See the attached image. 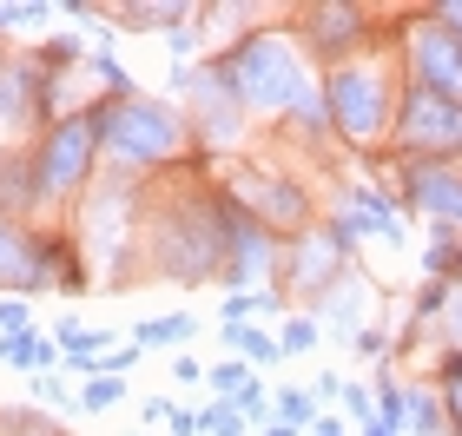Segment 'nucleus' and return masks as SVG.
Masks as SVG:
<instances>
[{"instance_id":"5","label":"nucleus","mask_w":462,"mask_h":436,"mask_svg":"<svg viewBox=\"0 0 462 436\" xmlns=\"http://www.w3.org/2000/svg\"><path fill=\"white\" fill-rule=\"evenodd\" d=\"M172 99H179V113H185V126H192L199 139V153L212 159V153H231V145L245 139L251 126V113H245V99L231 93V79L218 60H205V67H172Z\"/></svg>"},{"instance_id":"19","label":"nucleus","mask_w":462,"mask_h":436,"mask_svg":"<svg viewBox=\"0 0 462 436\" xmlns=\"http://www.w3.org/2000/svg\"><path fill=\"white\" fill-rule=\"evenodd\" d=\"M0 357L14 370H53V364H67V350L53 344V330H20V338H0Z\"/></svg>"},{"instance_id":"7","label":"nucleus","mask_w":462,"mask_h":436,"mask_svg":"<svg viewBox=\"0 0 462 436\" xmlns=\"http://www.w3.org/2000/svg\"><path fill=\"white\" fill-rule=\"evenodd\" d=\"M53 126V67L47 53H14L0 47V153L7 145H27L20 133Z\"/></svg>"},{"instance_id":"41","label":"nucleus","mask_w":462,"mask_h":436,"mask_svg":"<svg viewBox=\"0 0 462 436\" xmlns=\"http://www.w3.org/2000/svg\"><path fill=\"white\" fill-rule=\"evenodd\" d=\"M449 430L462 436V384H449Z\"/></svg>"},{"instance_id":"35","label":"nucleus","mask_w":462,"mask_h":436,"mask_svg":"<svg viewBox=\"0 0 462 436\" xmlns=\"http://www.w3.org/2000/svg\"><path fill=\"white\" fill-rule=\"evenodd\" d=\"M430 20H436V27H449V40L462 47V0H443V7H430Z\"/></svg>"},{"instance_id":"6","label":"nucleus","mask_w":462,"mask_h":436,"mask_svg":"<svg viewBox=\"0 0 462 436\" xmlns=\"http://www.w3.org/2000/svg\"><path fill=\"white\" fill-rule=\"evenodd\" d=\"M324 99H330V133H344L350 145H376L383 133H396V113H390V73L376 67L370 53L337 60L324 79Z\"/></svg>"},{"instance_id":"25","label":"nucleus","mask_w":462,"mask_h":436,"mask_svg":"<svg viewBox=\"0 0 462 436\" xmlns=\"http://www.w3.org/2000/svg\"><path fill=\"white\" fill-rule=\"evenodd\" d=\"M318 338H324V324L310 318V311H298V318H284V330H278L284 357H310V350H318Z\"/></svg>"},{"instance_id":"24","label":"nucleus","mask_w":462,"mask_h":436,"mask_svg":"<svg viewBox=\"0 0 462 436\" xmlns=\"http://www.w3.org/2000/svg\"><path fill=\"white\" fill-rule=\"evenodd\" d=\"M291 126H298L304 139H324V126H330V99H324V79L310 87L298 107H291Z\"/></svg>"},{"instance_id":"37","label":"nucleus","mask_w":462,"mask_h":436,"mask_svg":"<svg viewBox=\"0 0 462 436\" xmlns=\"http://www.w3.org/2000/svg\"><path fill=\"white\" fill-rule=\"evenodd\" d=\"M310 397H318V410H324L330 397H344V377H337V370H324V377L310 384Z\"/></svg>"},{"instance_id":"40","label":"nucleus","mask_w":462,"mask_h":436,"mask_svg":"<svg viewBox=\"0 0 462 436\" xmlns=\"http://www.w3.org/2000/svg\"><path fill=\"white\" fill-rule=\"evenodd\" d=\"M436 377H443V390H449V384H462V350H443V364H436Z\"/></svg>"},{"instance_id":"8","label":"nucleus","mask_w":462,"mask_h":436,"mask_svg":"<svg viewBox=\"0 0 462 436\" xmlns=\"http://www.w3.org/2000/svg\"><path fill=\"white\" fill-rule=\"evenodd\" d=\"M396 139H403L410 159H449L462 153V107L430 87H410L403 107H396Z\"/></svg>"},{"instance_id":"44","label":"nucleus","mask_w":462,"mask_h":436,"mask_svg":"<svg viewBox=\"0 0 462 436\" xmlns=\"http://www.w3.org/2000/svg\"><path fill=\"white\" fill-rule=\"evenodd\" d=\"M364 436H396V430L390 423H364Z\"/></svg>"},{"instance_id":"21","label":"nucleus","mask_w":462,"mask_h":436,"mask_svg":"<svg viewBox=\"0 0 462 436\" xmlns=\"http://www.w3.org/2000/svg\"><path fill=\"white\" fill-rule=\"evenodd\" d=\"M185 338H199V318L192 311H172V318H145V324H133V344L152 357V350H179Z\"/></svg>"},{"instance_id":"36","label":"nucleus","mask_w":462,"mask_h":436,"mask_svg":"<svg viewBox=\"0 0 462 436\" xmlns=\"http://www.w3.org/2000/svg\"><path fill=\"white\" fill-rule=\"evenodd\" d=\"M443 318H449V350H462V278L449 284V311Z\"/></svg>"},{"instance_id":"3","label":"nucleus","mask_w":462,"mask_h":436,"mask_svg":"<svg viewBox=\"0 0 462 436\" xmlns=\"http://www.w3.org/2000/svg\"><path fill=\"white\" fill-rule=\"evenodd\" d=\"M218 67H225L231 93L245 99L251 119H291V107H298V99L318 87V73H310L304 53H298V33H284V27L245 33L238 47L218 53Z\"/></svg>"},{"instance_id":"13","label":"nucleus","mask_w":462,"mask_h":436,"mask_svg":"<svg viewBox=\"0 0 462 436\" xmlns=\"http://www.w3.org/2000/svg\"><path fill=\"white\" fill-rule=\"evenodd\" d=\"M410 87H430V93H443V99L462 107V47L430 14L410 27Z\"/></svg>"},{"instance_id":"31","label":"nucleus","mask_w":462,"mask_h":436,"mask_svg":"<svg viewBox=\"0 0 462 436\" xmlns=\"http://www.w3.org/2000/svg\"><path fill=\"white\" fill-rule=\"evenodd\" d=\"M205 436H245V417H238L231 404L212 397V410H205Z\"/></svg>"},{"instance_id":"30","label":"nucleus","mask_w":462,"mask_h":436,"mask_svg":"<svg viewBox=\"0 0 462 436\" xmlns=\"http://www.w3.org/2000/svg\"><path fill=\"white\" fill-rule=\"evenodd\" d=\"M456 245H462V238H456V232H443V238H436L430 252H423V272H430V278H443V272H456Z\"/></svg>"},{"instance_id":"34","label":"nucleus","mask_w":462,"mask_h":436,"mask_svg":"<svg viewBox=\"0 0 462 436\" xmlns=\"http://www.w3.org/2000/svg\"><path fill=\"white\" fill-rule=\"evenodd\" d=\"M231 410H238V417H258V423H271V390H264V384H251L245 397H231Z\"/></svg>"},{"instance_id":"16","label":"nucleus","mask_w":462,"mask_h":436,"mask_svg":"<svg viewBox=\"0 0 462 436\" xmlns=\"http://www.w3.org/2000/svg\"><path fill=\"white\" fill-rule=\"evenodd\" d=\"M364 298H370V291L356 284V278H337V284L318 298V311H310V318H318L324 330H350V338H356V330H364V324H356V318H364Z\"/></svg>"},{"instance_id":"45","label":"nucleus","mask_w":462,"mask_h":436,"mask_svg":"<svg viewBox=\"0 0 462 436\" xmlns=\"http://www.w3.org/2000/svg\"><path fill=\"white\" fill-rule=\"evenodd\" d=\"M456 272H462V245H456Z\"/></svg>"},{"instance_id":"20","label":"nucleus","mask_w":462,"mask_h":436,"mask_svg":"<svg viewBox=\"0 0 462 436\" xmlns=\"http://www.w3.org/2000/svg\"><path fill=\"white\" fill-rule=\"evenodd\" d=\"M199 7H159V0H119V7H106V20L113 27H133V33H145V27H185V20H192Z\"/></svg>"},{"instance_id":"12","label":"nucleus","mask_w":462,"mask_h":436,"mask_svg":"<svg viewBox=\"0 0 462 436\" xmlns=\"http://www.w3.org/2000/svg\"><path fill=\"white\" fill-rule=\"evenodd\" d=\"M403 205L423 212L443 232H462V172L449 159H410L403 165Z\"/></svg>"},{"instance_id":"33","label":"nucleus","mask_w":462,"mask_h":436,"mask_svg":"<svg viewBox=\"0 0 462 436\" xmlns=\"http://www.w3.org/2000/svg\"><path fill=\"white\" fill-rule=\"evenodd\" d=\"M192 20H199V14H192ZM192 20H185V27H172V33H165V47H172V60H179V67H192V53H199V40H205V33L192 27Z\"/></svg>"},{"instance_id":"14","label":"nucleus","mask_w":462,"mask_h":436,"mask_svg":"<svg viewBox=\"0 0 462 436\" xmlns=\"http://www.w3.org/2000/svg\"><path fill=\"white\" fill-rule=\"evenodd\" d=\"M304 20V40L318 47L324 60H337V53H364V40H370V27H364V7H304L298 14Z\"/></svg>"},{"instance_id":"15","label":"nucleus","mask_w":462,"mask_h":436,"mask_svg":"<svg viewBox=\"0 0 462 436\" xmlns=\"http://www.w3.org/2000/svg\"><path fill=\"white\" fill-rule=\"evenodd\" d=\"M0 212L27 225L40 212V185H33V139L27 145H7L0 153Z\"/></svg>"},{"instance_id":"42","label":"nucleus","mask_w":462,"mask_h":436,"mask_svg":"<svg viewBox=\"0 0 462 436\" xmlns=\"http://www.w3.org/2000/svg\"><path fill=\"white\" fill-rule=\"evenodd\" d=\"M310 436H350V430H344L337 417H318V430H310Z\"/></svg>"},{"instance_id":"27","label":"nucleus","mask_w":462,"mask_h":436,"mask_svg":"<svg viewBox=\"0 0 462 436\" xmlns=\"http://www.w3.org/2000/svg\"><path fill=\"white\" fill-rule=\"evenodd\" d=\"M119 397H125V377H87V390H79L73 404H79V410H93V417H99V410H113Z\"/></svg>"},{"instance_id":"18","label":"nucleus","mask_w":462,"mask_h":436,"mask_svg":"<svg viewBox=\"0 0 462 436\" xmlns=\"http://www.w3.org/2000/svg\"><path fill=\"white\" fill-rule=\"evenodd\" d=\"M218 338H225V350H231V357H238V364H251V370H264V364H284V344L271 338L264 324H225Z\"/></svg>"},{"instance_id":"1","label":"nucleus","mask_w":462,"mask_h":436,"mask_svg":"<svg viewBox=\"0 0 462 436\" xmlns=\"http://www.w3.org/2000/svg\"><path fill=\"white\" fill-rule=\"evenodd\" d=\"M231 199L225 179H172L159 199H145V232H139V278H172V284H218L231 252Z\"/></svg>"},{"instance_id":"32","label":"nucleus","mask_w":462,"mask_h":436,"mask_svg":"<svg viewBox=\"0 0 462 436\" xmlns=\"http://www.w3.org/2000/svg\"><path fill=\"white\" fill-rule=\"evenodd\" d=\"M350 350H356V357H364V364H383V357H390V338H383V330H376V324H364V330H356V338H350Z\"/></svg>"},{"instance_id":"26","label":"nucleus","mask_w":462,"mask_h":436,"mask_svg":"<svg viewBox=\"0 0 462 436\" xmlns=\"http://www.w3.org/2000/svg\"><path fill=\"white\" fill-rule=\"evenodd\" d=\"M410 430L416 436H443L449 430V410L436 404V390H410Z\"/></svg>"},{"instance_id":"22","label":"nucleus","mask_w":462,"mask_h":436,"mask_svg":"<svg viewBox=\"0 0 462 436\" xmlns=\"http://www.w3.org/2000/svg\"><path fill=\"white\" fill-rule=\"evenodd\" d=\"M205 384H212V397L231 404V397H245L251 384H258V370L238 364V357H218V364H205Z\"/></svg>"},{"instance_id":"2","label":"nucleus","mask_w":462,"mask_h":436,"mask_svg":"<svg viewBox=\"0 0 462 436\" xmlns=\"http://www.w3.org/2000/svg\"><path fill=\"white\" fill-rule=\"evenodd\" d=\"M99 153L113 159V172H172V165L199 159V139L185 126L179 99H152V93H125V99H99Z\"/></svg>"},{"instance_id":"11","label":"nucleus","mask_w":462,"mask_h":436,"mask_svg":"<svg viewBox=\"0 0 462 436\" xmlns=\"http://www.w3.org/2000/svg\"><path fill=\"white\" fill-rule=\"evenodd\" d=\"M0 291L7 298H33V291H53V258H47V232L20 225L0 212Z\"/></svg>"},{"instance_id":"9","label":"nucleus","mask_w":462,"mask_h":436,"mask_svg":"<svg viewBox=\"0 0 462 436\" xmlns=\"http://www.w3.org/2000/svg\"><path fill=\"white\" fill-rule=\"evenodd\" d=\"M337 278H344V238L330 232V225H324V232L310 225V232L284 238V291H291V298H304L310 311H318V298Z\"/></svg>"},{"instance_id":"17","label":"nucleus","mask_w":462,"mask_h":436,"mask_svg":"<svg viewBox=\"0 0 462 436\" xmlns=\"http://www.w3.org/2000/svg\"><path fill=\"white\" fill-rule=\"evenodd\" d=\"M344 205H356V212L376 225V238H383V245H403V212H396V199L383 192V185H350Z\"/></svg>"},{"instance_id":"43","label":"nucleus","mask_w":462,"mask_h":436,"mask_svg":"<svg viewBox=\"0 0 462 436\" xmlns=\"http://www.w3.org/2000/svg\"><path fill=\"white\" fill-rule=\"evenodd\" d=\"M258 436H304V430H291V423H278V417H271V423H264Z\"/></svg>"},{"instance_id":"29","label":"nucleus","mask_w":462,"mask_h":436,"mask_svg":"<svg viewBox=\"0 0 462 436\" xmlns=\"http://www.w3.org/2000/svg\"><path fill=\"white\" fill-rule=\"evenodd\" d=\"M337 404H344V417H350V423H376V417H370V410H376V390H370V384H344V397H337Z\"/></svg>"},{"instance_id":"4","label":"nucleus","mask_w":462,"mask_h":436,"mask_svg":"<svg viewBox=\"0 0 462 436\" xmlns=\"http://www.w3.org/2000/svg\"><path fill=\"white\" fill-rule=\"evenodd\" d=\"M99 99L93 107L60 113L47 133H33V185H40V212H67L93 192L99 172Z\"/></svg>"},{"instance_id":"28","label":"nucleus","mask_w":462,"mask_h":436,"mask_svg":"<svg viewBox=\"0 0 462 436\" xmlns=\"http://www.w3.org/2000/svg\"><path fill=\"white\" fill-rule=\"evenodd\" d=\"M33 330V298H0V338Z\"/></svg>"},{"instance_id":"38","label":"nucleus","mask_w":462,"mask_h":436,"mask_svg":"<svg viewBox=\"0 0 462 436\" xmlns=\"http://www.w3.org/2000/svg\"><path fill=\"white\" fill-rule=\"evenodd\" d=\"M172 377H179V384H205V364H199V357H185V350H179V357H172Z\"/></svg>"},{"instance_id":"39","label":"nucleus","mask_w":462,"mask_h":436,"mask_svg":"<svg viewBox=\"0 0 462 436\" xmlns=\"http://www.w3.org/2000/svg\"><path fill=\"white\" fill-rule=\"evenodd\" d=\"M172 436H205V417H192V410H172V423H165Z\"/></svg>"},{"instance_id":"23","label":"nucleus","mask_w":462,"mask_h":436,"mask_svg":"<svg viewBox=\"0 0 462 436\" xmlns=\"http://www.w3.org/2000/svg\"><path fill=\"white\" fill-rule=\"evenodd\" d=\"M271 417L310 436L318 430V397H310V390H271Z\"/></svg>"},{"instance_id":"10","label":"nucleus","mask_w":462,"mask_h":436,"mask_svg":"<svg viewBox=\"0 0 462 436\" xmlns=\"http://www.w3.org/2000/svg\"><path fill=\"white\" fill-rule=\"evenodd\" d=\"M231 199H238L258 225H271L278 238L310 232V199L291 179H278V172H238V179H231Z\"/></svg>"}]
</instances>
